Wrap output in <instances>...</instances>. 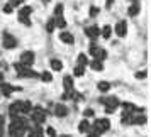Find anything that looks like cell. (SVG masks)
I'll list each match as a JSON object with an SVG mask.
<instances>
[{
	"instance_id": "10",
	"label": "cell",
	"mask_w": 151,
	"mask_h": 137,
	"mask_svg": "<svg viewBox=\"0 0 151 137\" xmlns=\"http://www.w3.org/2000/svg\"><path fill=\"white\" fill-rule=\"evenodd\" d=\"M114 31H116V34L119 36V37H124V36L127 34V22L126 21H119Z\"/></svg>"
},
{
	"instance_id": "43",
	"label": "cell",
	"mask_w": 151,
	"mask_h": 137,
	"mask_svg": "<svg viewBox=\"0 0 151 137\" xmlns=\"http://www.w3.org/2000/svg\"><path fill=\"white\" fill-rule=\"evenodd\" d=\"M42 2H44V4H48V2H49V0H42Z\"/></svg>"
},
{
	"instance_id": "1",
	"label": "cell",
	"mask_w": 151,
	"mask_h": 137,
	"mask_svg": "<svg viewBox=\"0 0 151 137\" xmlns=\"http://www.w3.org/2000/svg\"><path fill=\"white\" fill-rule=\"evenodd\" d=\"M26 132H27V120L24 117L12 118V123L9 125V134L12 137H24Z\"/></svg>"
},
{
	"instance_id": "19",
	"label": "cell",
	"mask_w": 151,
	"mask_h": 137,
	"mask_svg": "<svg viewBox=\"0 0 151 137\" xmlns=\"http://www.w3.org/2000/svg\"><path fill=\"white\" fill-rule=\"evenodd\" d=\"M122 108H124V113H134L136 110H139V108H136V105H132V103H122Z\"/></svg>"
},
{
	"instance_id": "33",
	"label": "cell",
	"mask_w": 151,
	"mask_h": 137,
	"mask_svg": "<svg viewBox=\"0 0 151 137\" xmlns=\"http://www.w3.org/2000/svg\"><path fill=\"white\" fill-rule=\"evenodd\" d=\"M22 2H24V0H10V2H9V4H10V5H12V7H19V5H21Z\"/></svg>"
},
{
	"instance_id": "14",
	"label": "cell",
	"mask_w": 151,
	"mask_h": 137,
	"mask_svg": "<svg viewBox=\"0 0 151 137\" xmlns=\"http://www.w3.org/2000/svg\"><path fill=\"white\" fill-rule=\"evenodd\" d=\"M53 110H55L53 113H55L56 117H65V115H68V108H66L63 103H58V105H55V108H53Z\"/></svg>"
},
{
	"instance_id": "16",
	"label": "cell",
	"mask_w": 151,
	"mask_h": 137,
	"mask_svg": "<svg viewBox=\"0 0 151 137\" xmlns=\"http://www.w3.org/2000/svg\"><path fill=\"white\" fill-rule=\"evenodd\" d=\"M12 91H14V86H12V85H9V83H0V93L4 96H9Z\"/></svg>"
},
{
	"instance_id": "36",
	"label": "cell",
	"mask_w": 151,
	"mask_h": 137,
	"mask_svg": "<svg viewBox=\"0 0 151 137\" xmlns=\"http://www.w3.org/2000/svg\"><path fill=\"white\" fill-rule=\"evenodd\" d=\"M97 49H99V48L95 46V42H93V44H90V54L93 56V54H95V51H97Z\"/></svg>"
},
{
	"instance_id": "42",
	"label": "cell",
	"mask_w": 151,
	"mask_h": 137,
	"mask_svg": "<svg viewBox=\"0 0 151 137\" xmlns=\"http://www.w3.org/2000/svg\"><path fill=\"white\" fill-rule=\"evenodd\" d=\"M88 137H99V136H95V134H90V136Z\"/></svg>"
},
{
	"instance_id": "29",
	"label": "cell",
	"mask_w": 151,
	"mask_h": 137,
	"mask_svg": "<svg viewBox=\"0 0 151 137\" xmlns=\"http://www.w3.org/2000/svg\"><path fill=\"white\" fill-rule=\"evenodd\" d=\"M55 27H56V22H55V19H51V21L48 22V26H46V31H48V32H53Z\"/></svg>"
},
{
	"instance_id": "9",
	"label": "cell",
	"mask_w": 151,
	"mask_h": 137,
	"mask_svg": "<svg viewBox=\"0 0 151 137\" xmlns=\"http://www.w3.org/2000/svg\"><path fill=\"white\" fill-rule=\"evenodd\" d=\"M32 63H34V53H32V51H24L21 54V64L29 68Z\"/></svg>"
},
{
	"instance_id": "32",
	"label": "cell",
	"mask_w": 151,
	"mask_h": 137,
	"mask_svg": "<svg viewBox=\"0 0 151 137\" xmlns=\"http://www.w3.org/2000/svg\"><path fill=\"white\" fill-rule=\"evenodd\" d=\"M146 75H148L146 71H137V73H136V78H137V80H144V78H146Z\"/></svg>"
},
{
	"instance_id": "44",
	"label": "cell",
	"mask_w": 151,
	"mask_h": 137,
	"mask_svg": "<svg viewBox=\"0 0 151 137\" xmlns=\"http://www.w3.org/2000/svg\"><path fill=\"white\" fill-rule=\"evenodd\" d=\"M60 137H70V136H60Z\"/></svg>"
},
{
	"instance_id": "12",
	"label": "cell",
	"mask_w": 151,
	"mask_h": 137,
	"mask_svg": "<svg viewBox=\"0 0 151 137\" xmlns=\"http://www.w3.org/2000/svg\"><path fill=\"white\" fill-rule=\"evenodd\" d=\"M27 137H44V132H42L41 125H36L34 123V125L31 127V130H29Z\"/></svg>"
},
{
	"instance_id": "11",
	"label": "cell",
	"mask_w": 151,
	"mask_h": 137,
	"mask_svg": "<svg viewBox=\"0 0 151 137\" xmlns=\"http://www.w3.org/2000/svg\"><path fill=\"white\" fill-rule=\"evenodd\" d=\"M85 34L88 36L90 39H93V41H95L97 37L100 36V29L97 27V26H90V27L85 29Z\"/></svg>"
},
{
	"instance_id": "40",
	"label": "cell",
	"mask_w": 151,
	"mask_h": 137,
	"mask_svg": "<svg viewBox=\"0 0 151 137\" xmlns=\"http://www.w3.org/2000/svg\"><path fill=\"white\" fill-rule=\"evenodd\" d=\"M0 83H4V75L0 73Z\"/></svg>"
},
{
	"instance_id": "20",
	"label": "cell",
	"mask_w": 151,
	"mask_h": 137,
	"mask_svg": "<svg viewBox=\"0 0 151 137\" xmlns=\"http://www.w3.org/2000/svg\"><path fill=\"white\" fill-rule=\"evenodd\" d=\"M93 58H95L97 61H104V59H105V58H107V53H105V49H97L95 51V54H93Z\"/></svg>"
},
{
	"instance_id": "22",
	"label": "cell",
	"mask_w": 151,
	"mask_h": 137,
	"mask_svg": "<svg viewBox=\"0 0 151 137\" xmlns=\"http://www.w3.org/2000/svg\"><path fill=\"white\" fill-rule=\"evenodd\" d=\"M49 64H51V68L55 69V71H61V68H63L61 61H60V59H56V58H53V59L49 61Z\"/></svg>"
},
{
	"instance_id": "26",
	"label": "cell",
	"mask_w": 151,
	"mask_h": 137,
	"mask_svg": "<svg viewBox=\"0 0 151 137\" xmlns=\"http://www.w3.org/2000/svg\"><path fill=\"white\" fill-rule=\"evenodd\" d=\"M100 34H102L104 37H105V39H109L110 34H112V27H110V26H105V27H104L102 31H100Z\"/></svg>"
},
{
	"instance_id": "45",
	"label": "cell",
	"mask_w": 151,
	"mask_h": 137,
	"mask_svg": "<svg viewBox=\"0 0 151 137\" xmlns=\"http://www.w3.org/2000/svg\"><path fill=\"white\" fill-rule=\"evenodd\" d=\"M131 2H137V0H131Z\"/></svg>"
},
{
	"instance_id": "17",
	"label": "cell",
	"mask_w": 151,
	"mask_h": 137,
	"mask_svg": "<svg viewBox=\"0 0 151 137\" xmlns=\"http://www.w3.org/2000/svg\"><path fill=\"white\" fill-rule=\"evenodd\" d=\"M63 86H65L66 91L73 90V78H71V76H65V78H63Z\"/></svg>"
},
{
	"instance_id": "31",
	"label": "cell",
	"mask_w": 151,
	"mask_h": 137,
	"mask_svg": "<svg viewBox=\"0 0 151 137\" xmlns=\"http://www.w3.org/2000/svg\"><path fill=\"white\" fill-rule=\"evenodd\" d=\"M61 12H63V5L61 4H58L55 9V17H61Z\"/></svg>"
},
{
	"instance_id": "24",
	"label": "cell",
	"mask_w": 151,
	"mask_h": 137,
	"mask_svg": "<svg viewBox=\"0 0 151 137\" xmlns=\"http://www.w3.org/2000/svg\"><path fill=\"white\" fill-rule=\"evenodd\" d=\"M31 110H32V103L29 102H22V115L24 113H31Z\"/></svg>"
},
{
	"instance_id": "6",
	"label": "cell",
	"mask_w": 151,
	"mask_h": 137,
	"mask_svg": "<svg viewBox=\"0 0 151 137\" xmlns=\"http://www.w3.org/2000/svg\"><path fill=\"white\" fill-rule=\"evenodd\" d=\"M31 12H32V7H29V5L22 7L21 10H19V22H22L24 26H31V21H29Z\"/></svg>"
},
{
	"instance_id": "13",
	"label": "cell",
	"mask_w": 151,
	"mask_h": 137,
	"mask_svg": "<svg viewBox=\"0 0 151 137\" xmlns=\"http://www.w3.org/2000/svg\"><path fill=\"white\" fill-rule=\"evenodd\" d=\"M78 130L83 132V134H93V132H92V123H90L88 120H82V122L78 123Z\"/></svg>"
},
{
	"instance_id": "3",
	"label": "cell",
	"mask_w": 151,
	"mask_h": 137,
	"mask_svg": "<svg viewBox=\"0 0 151 137\" xmlns=\"http://www.w3.org/2000/svg\"><path fill=\"white\" fill-rule=\"evenodd\" d=\"M31 118H32V122L36 125L44 123V120H46V110L41 108V107H34V108L31 110Z\"/></svg>"
},
{
	"instance_id": "28",
	"label": "cell",
	"mask_w": 151,
	"mask_h": 137,
	"mask_svg": "<svg viewBox=\"0 0 151 137\" xmlns=\"http://www.w3.org/2000/svg\"><path fill=\"white\" fill-rule=\"evenodd\" d=\"M41 80H42V81H51V80H53V76H51L49 71H44V73H41Z\"/></svg>"
},
{
	"instance_id": "37",
	"label": "cell",
	"mask_w": 151,
	"mask_h": 137,
	"mask_svg": "<svg viewBox=\"0 0 151 137\" xmlns=\"http://www.w3.org/2000/svg\"><path fill=\"white\" fill-rule=\"evenodd\" d=\"M83 113H85V117H92V115H93V113H95V112H93V110H92V108H87V110H85V112H83Z\"/></svg>"
},
{
	"instance_id": "38",
	"label": "cell",
	"mask_w": 151,
	"mask_h": 137,
	"mask_svg": "<svg viewBox=\"0 0 151 137\" xmlns=\"http://www.w3.org/2000/svg\"><path fill=\"white\" fill-rule=\"evenodd\" d=\"M48 136H51V137H56V130L53 129V127H49V129H48Z\"/></svg>"
},
{
	"instance_id": "15",
	"label": "cell",
	"mask_w": 151,
	"mask_h": 137,
	"mask_svg": "<svg viewBox=\"0 0 151 137\" xmlns=\"http://www.w3.org/2000/svg\"><path fill=\"white\" fill-rule=\"evenodd\" d=\"M60 39H61L65 44H70V46L75 42V37H73V34H70V32H66V31H63L61 34H60Z\"/></svg>"
},
{
	"instance_id": "21",
	"label": "cell",
	"mask_w": 151,
	"mask_h": 137,
	"mask_svg": "<svg viewBox=\"0 0 151 137\" xmlns=\"http://www.w3.org/2000/svg\"><path fill=\"white\" fill-rule=\"evenodd\" d=\"M139 10H141V7H139V4H132L129 7V10H127V14L131 15V17H136L137 14H139Z\"/></svg>"
},
{
	"instance_id": "39",
	"label": "cell",
	"mask_w": 151,
	"mask_h": 137,
	"mask_svg": "<svg viewBox=\"0 0 151 137\" xmlns=\"http://www.w3.org/2000/svg\"><path fill=\"white\" fill-rule=\"evenodd\" d=\"M112 4H114V0H107V2H105V7L110 9V7H112Z\"/></svg>"
},
{
	"instance_id": "5",
	"label": "cell",
	"mask_w": 151,
	"mask_h": 137,
	"mask_svg": "<svg viewBox=\"0 0 151 137\" xmlns=\"http://www.w3.org/2000/svg\"><path fill=\"white\" fill-rule=\"evenodd\" d=\"M14 68L17 69V73H19V76H22V78H37L39 76V73H36V71H32L31 68H27V66H22L21 63H17V64H14Z\"/></svg>"
},
{
	"instance_id": "4",
	"label": "cell",
	"mask_w": 151,
	"mask_h": 137,
	"mask_svg": "<svg viewBox=\"0 0 151 137\" xmlns=\"http://www.w3.org/2000/svg\"><path fill=\"white\" fill-rule=\"evenodd\" d=\"M100 103L105 105V112H107V113H112V112L121 105L119 100H117V96H109V98H107V96H102V98H100Z\"/></svg>"
},
{
	"instance_id": "8",
	"label": "cell",
	"mask_w": 151,
	"mask_h": 137,
	"mask_svg": "<svg viewBox=\"0 0 151 137\" xmlns=\"http://www.w3.org/2000/svg\"><path fill=\"white\" fill-rule=\"evenodd\" d=\"M4 48L5 49H14L17 48V39H15L12 34H9V32H4Z\"/></svg>"
},
{
	"instance_id": "30",
	"label": "cell",
	"mask_w": 151,
	"mask_h": 137,
	"mask_svg": "<svg viewBox=\"0 0 151 137\" xmlns=\"http://www.w3.org/2000/svg\"><path fill=\"white\" fill-rule=\"evenodd\" d=\"M73 71H75V76H83L85 75V68H83V66H76Z\"/></svg>"
},
{
	"instance_id": "23",
	"label": "cell",
	"mask_w": 151,
	"mask_h": 137,
	"mask_svg": "<svg viewBox=\"0 0 151 137\" xmlns=\"http://www.w3.org/2000/svg\"><path fill=\"white\" fill-rule=\"evenodd\" d=\"M90 66H92V69H93V71H102V69H104L102 61H97V59H93V61L90 63Z\"/></svg>"
},
{
	"instance_id": "18",
	"label": "cell",
	"mask_w": 151,
	"mask_h": 137,
	"mask_svg": "<svg viewBox=\"0 0 151 137\" xmlns=\"http://www.w3.org/2000/svg\"><path fill=\"white\" fill-rule=\"evenodd\" d=\"M143 123H146V117L144 115H132V122H131V125H143Z\"/></svg>"
},
{
	"instance_id": "34",
	"label": "cell",
	"mask_w": 151,
	"mask_h": 137,
	"mask_svg": "<svg viewBox=\"0 0 151 137\" xmlns=\"http://www.w3.org/2000/svg\"><path fill=\"white\" fill-rule=\"evenodd\" d=\"M12 10H14V7H12V5H10V4H7V5H5V7H4V12H5V14H10V12H12Z\"/></svg>"
},
{
	"instance_id": "41",
	"label": "cell",
	"mask_w": 151,
	"mask_h": 137,
	"mask_svg": "<svg viewBox=\"0 0 151 137\" xmlns=\"http://www.w3.org/2000/svg\"><path fill=\"white\" fill-rule=\"evenodd\" d=\"M0 125H4V118H2V115H0Z\"/></svg>"
},
{
	"instance_id": "2",
	"label": "cell",
	"mask_w": 151,
	"mask_h": 137,
	"mask_svg": "<svg viewBox=\"0 0 151 137\" xmlns=\"http://www.w3.org/2000/svg\"><path fill=\"white\" fill-rule=\"evenodd\" d=\"M109 129H110L109 118H95V122L92 125V132H93L95 136H100L104 132H107Z\"/></svg>"
},
{
	"instance_id": "7",
	"label": "cell",
	"mask_w": 151,
	"mask_h": 137,
	"mask_svg": "<svg viewBox=\"0 0 151 137\" xmlns=\"http://www.w3.org/2000/svg\"><path fill=\"white\" fill-rule=\"evenodd\" d=\"M9 113H10L12 118L22 115V102H21V100H17V102H14V103H10V105H9Z\"/></svg>"
},
{
	"instance_id": "35",
	"label": "cell",
	"mask_w": 151,
	"mask_h": 137,
	"mask_svg": "<svg viewBox=\"0 0 151 137\" xmlns=\"http://www.w3.org/2000/svg\"><path fill=\"white\" fill-rule=\"evenodd\" d=\"M99 14V9L97 7H90V17H95Z\"/></svg>"
},
{
	"instance_id": "27",
	"label": "cell",
	"mask_w": 151,
	"mask_h": 137,
	"mask_svg": "<svg viewBox=\"0 0 151 137\" xmlns=\"http://www.w3.org/2000/svg\"><path fill=\"white\" fill-rule=\"evenodd\" d=\"M109 88H110L109 81H99V90L100 91H109Z\"/></svg>"
},
{
	"instance_id": "25",
	"label": "cell",
	"mask_w": 151,
	"mask_h": 137,
	"mask_svg": "<svg viewBox=\"0 0 151 137\" xmlns=\"http://www.w3.org/2000/svg\"><path fill=\"white\" fill-rule=\"evenodd\" d=\"M76 61H78V66H83V68H85V66L88 64V58L85 54H78V59H76Z\"/></svg>"
},
{
	"instance_id": "46",
	"label": "cell",
	"mask_w": 151,
	"mask_h": 137,
	"mask_svg": "<svg viewBox=\"0 0 151 137\" xmlns=\"http://www.w3.org/2000/svg\"><path fill=\"white\" fill-rule=\"evenodd\" d=\"M0 137H2V134H0Z\"/></svg>"
}]
</instances>
